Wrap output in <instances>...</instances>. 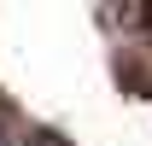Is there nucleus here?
Listing matches in <instances>:
<instances>
[{
  "instance_id": "nucleus-1",
  "label": "nucleus",
  "mask_w": 152,
  "mask_h": 146,
  "mask_svg": "<svg viewBox=\"0 0 152 146\" xmlns=\"http://www.w3.org/2000/svg\"><path fill=\"white\" fill-rule=\"evenodd\" d=\"M0 146H18V134H12V123L0 117Z\"/></svg>"
}]
</instances>
